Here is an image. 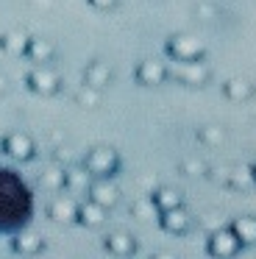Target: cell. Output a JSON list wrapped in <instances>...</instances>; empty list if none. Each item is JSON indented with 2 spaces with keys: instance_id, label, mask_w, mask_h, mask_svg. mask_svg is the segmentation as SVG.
Instances as JSON below:
<instances>
[{
  "instance_id": "28",
  "label": "cell",
  "mask_w": 256,
  "mask_h": 259,
  "mask_svg": "<svg viewBox=\"0 0 256 259\" xmlns=\"http://www.w3.org/2000/svg\"><path fill=\"white\" fill-rule=\"evenodd\" d=\"M198 14H200L203 20H211V17H215V6H211V3H200V6H198Z\"/></svg>"
},
{
  "instance_id": "3",
  "label": "cell",
  "mask_w": 256,
  "mask_h": 259,
  "mask_svg": "<svg viewBox=\"0 0 256 259\" xmlns=\"http://www.w3.org/2000/svg\"><path fill=\"white\" fill-rule=\"evenodd\" d=\"M203 42L198 36H189V34H181V36H173L170 39V53L178 59V62H192V59H200L203 56Z\"/></svg>"
},
{
  "instance_id": "19",
  "label": "cell",
  "mask_w": 256,
  "mask_h": 259,
  "mask_svg": "<svg viewBox=\"0 0 256 259\" xmlns=\"http://www.w3.org/2000/svg\"><path fill=\"white\" fill-rule=\"evenodd\" d=\"M231 231L239 242H256V220L253 218H237L231 223Z\"/></svg>"
},
{
  "instance_id": "26",
  "label": "cell",
  "mask_w": 256,
  "mask_h": 259,
  "mask_svg": "<svg viewBox=\"0 0 256 259\" xmlns=\"http://www.w3.org/2000/svg\"><path fill=\"white\" fill-rule=\"evenodd\" d=\"M203 162H198V159H187V162H184V173H189V176H200L203 173Z\"/></svg>"
},
{
  "instance_id": "9",
  "label": "cell",
  "mask_w": 256,
  "mask_h": 259,
  "mask_svg": "<svg viewBox=\"0 0 256 259\" xmlns=\"http://www.w3.org/2000/svg\"><path fill=\"white\" fill-rule=\"evenodd\" d=\"M164 78H167V67L161 62H153V59L139 62V67H137V81H139V84L156 87V84H161Z\"/></svg>"
},
{
  "instance_id": "29",
  "label": "cell",
  "mask_w": 256,
  "mask_h": 259,
  "mask_svg": "<svg viewBox=\"0 0 256 259\" xmlns=\"http://www.w3.org/2000/svg\"><path fill=\"white\" fill-rule=\"evenodd\" d=\"M95 9H100V12H106V9H114L117 6V0H89Z\"/></svg>"
},
{
  "instance_id": "4",
  "label": "cell",
  "mask_w": 256,
  "mask_h": 259,
  "mask_svg": "<svg viewBox=\"0 0 256 259\" xmlns=\"http://www.w3.org/2000/svg\"><path fill=\"white\" fill-rule=\"evenodd\" d=\"M239 245L242 242L234 237V231L231 229H215L211 231V237H209V251H211V256H234V253L239 251Z\"/></svg>"
},
{
  "instance_id": "15",
  "label": "cell",
  "mask_w": 256,
  "mask_h": 259,
  "mask_svg": "<svg viewBox=\"0 0 256 259\" xmlns=\"http://www.w3.org/2000/svg\"><path fill=\"white\" fill-rule=\"evenodd\" d=\"M106 248L114 256H128V253H134V237L125 231H114V234L106 237Z\"/></svg>"
},
{
  "instance_id": "27",
  "label": "cell",
  "mask_w": 256,
  "mask_h": 259,
  "mask_svg": "<svg viewBox=\"0 0 256 259\" xmlns=\"http://www.w3.org/2000/svg\"><path fill=\"white\" fill-rule=\"evenodd\" d=\"M56 162L67 167V164L72 162V148H59V151H56Z\"/></svg>"
},
{
  "instance_id": "1",
  "label": "cell",
  "mask_w": 256,
  "mask_h": 259,
  "mask_svg": "<svg viewBox=\"0 0 256 259\" xmlns=\"http://www.w3.org/2000/svg\"><path fill=\"white\" fill-rule=\"evenodd\" d=\"M117 164H120V159H117V153L111 151V148H95V151H89L87 159H83V167L89 170L92 179H109L117 170Z\"/></svg>"
},
{
  "instance_id": "18",
  "label": "cell",
  "mask_w": 256,
  "mask_h": 259,
  "mask_svg": "<svg viewBox=\"0 0 256 259\" xmlns=\"http://www.w3.org/2000/svg\"><path fill=\"white\" fill-rule=\"evenodd\" d=\"M161 226H164L167 231H184L189 226V214L184 212L181 206H176V209H167V212H161Z\"/></svg>"
},
{
  "instance_id": "2",
  "label": "cell",
  "mask_w": 256,
  "mask_h": 259,
  "mask_svg": "<svg viewBox=\"0 0 256 259\" xmlns=\"http://www.w3.org/2000/svg\"><path fill=\"white\" fill-rule=\"evenodd\" d=\"M28 87H31L36 95H53V92H59L61 78H59V73H53V70L48 67V64H39L36 70L28 73Z\"/></svg>"
},
{
  "instance_id": "8",
  "label": "cell",
  "mask_w": 256,
  "mask_h": 259,
  "mask_svg": "<svg viewBox=\"0 0 256 259\" xmlns=\"http://www.w3.org/2000/svg\"><path fill=\"white\" fill-rule=\"evenodd\" d=\"M92 184V176L83 164H67L64 167V190L70 192H87Z\"/></svg>"
},
{
  "instance_id": "7",
  "label": "cell",
  "mask_w": 256,
  "mask_h": 259,
  "mask_svg": "<svg viewBox=\"0 0 256 259\" xmlns=\"http://www.w3.org/2000/svg\"><path fill=\"white\" fill-rule=\"evenodd\" d=\"M87 192H89V201L100 203V206H106V209H111L117 201H120V190H117V187L111 184L109 179H98V181H92Z\"/></svg>"
},
{
  "instance_id": "30",
  "label": "cell",
  "mask_w": 256,
  "mask_h": 259,
  "mask_svg": "<svg viewBox=\"0 0 256 259\" xmlns=\"http://www.w3.org/2000/svg\"><path fill=\"white\" fill-rule=\"evenodd\" d=\"M203 226H206L209 231L220 229V218H217V214H206V218H203Z\"/></svg>"
},
{
  "instance_id": "6",
  "label": "cell",
  "mask_w": 256,
  "mask_h": 259,
  "mask_svg": "<svg viewBox=\"0 0 256 259\" xmlns=\"http://www.w3.org/2000/svg\"><path fill=\"white\" fill-rule=\"evenodd\" d=\"M173 75H176L178 81H184V84H206L209 81V67H206L203 62H198V59H192V62H181L173 67Z\"/></svg>"
},
{
  "instance_id": "32",
  "label": "cell",
  "mask_w": 256,
  "mask_h": 259,
  "mask_svg": "<svg viewBox=\"0 0 256 259\" xmlns=\"http://www.w3.org/2000/svg\"><path fill=\"white\" fill-rule=\"evenodd\" d=\"M250 170H253V179H256V167H250Z\"/></svg>"
},
{
  "instance_id": "12",
  "label": "cell",
  "mask_w": 256,
  "mask_h": 259,
  "mask_svg": "<svg viewBox=\"0 0 256 259\" xmlns=\"http://www.w3.org/2000/svg\"><path fill=\"white\" fill-rule=\"evenodd\" d=\"M75 220H81L83 226H89V229H98V226H103V220H106V206H100V203H95V201H87V203L78 206V218Z\"/></svg>"
},
{
  "instance_id": "25",
  "label": "cell",
  "mask_w": 256,
  "mask_h": 259,
  "mask_svg": "<svg viewBox=\"0 0 256 259\" xmlns=\"http://www.w3.org/2000/svg\"><path fill=\"white\" fill-rule=\"evenodd\" d=\"M223 140H226V134H223V128H217V125L200 128V142H206V145H220Z\"/></svg>"
},
{
  "instance_id": "20",
  "label": "cell",
  "mask_w": 256,
  "mask_h": 259,
  "mask_svg": "<svg viewBox=\"0 0 256 259\" xmlns=\"http://www.w3.org/2000/svg\"><path fill=\"white\" fill-rule=\"evenodd\" d=\"M226 95L231 98V101H248L250 95H253V87H250V81L245 78H234L226 84Z\"/></svg>"
},
{
  "instance_id": "11",
  "label": "cell",
  "mask_w": 256,
  "mask_h": 259,
  "mask_svg": "<svg viewBox=\"0 0 256 259\" xmlns=\"http://www.w3.org/2000/svg\"><path fill=\"white\" fill-rule=\"evenodd\" d=\"M50 218L56 220V223H72V220L78 218V203L72 201L70 195H59L53 203H50Z\"/></svg>"
},
{
  "instance_id": "10",
  "label": "cell",
  "mask_w": 256,
  "mask_h": 259,
  "mask_svg": "<svg viewBox=\"0 0 256 259\" xmlns=\"http://www.w3.org/2000/svg\"><path fill=\"white\" fill-rule=\"evenodd\" d=\"M111 67L106 62H92L87 64V70H83V84L95 87V90H106V87L111 84Z\"/></svg>"
},
{
  "instance_id": "17",
  "label": "cell",
  "mask_w": 256,
  "mask_h": 259,
  "mask_svg": "<svg viewBox=\"0 0 256 259\" xmlns=\"http://www.w3.org/2000/svg\"><path fill=\"white\" fill-rule=\"evenodd\" d=\"M42 237L36 234V231H20V234H17V240H14V248H17V253H28V256H31V253H39L42 251Z\"/></svg>"
},
{
  "instance_id": "14",
  "label": "cell",
  "mask_w": 256,
  "mask_h": 259,
  "mask_svg": "<svg viewBox=\"0 0 256 259\" xmlns=\"http://www.w3.org/2000/svg\"><path fill=\"white\" fill-rule=\"evenodd\" d=\"M28 39H31V36H28L25 31H9V34L0 36V48H3L9 56H25Z\"/></svg>"
},
{
  "instance_id": "31",
  "label": "cell",
  "mask_w": 256,
  "mask_h": 259,
  "mask_svg": "<svg viewBox=\"0 0 256 259\" xmlns=\"http://www.w3.org/2000/svg\"><path fill=\"white\" fill-rule=\"evenodd\" d=\"M6 87H9V81H6V75L0 73V95H3V92H6Z\"/></svg>"
},
{
  "instance_id": "13",
  "label": "cell",
  "mask_w": 256,
  "mask_h": 259,
  "mask_svg": "<svg viewBox=\"0 0 256 259\" xmlns=\"http://www.w3.org/2000/svg\"><path fill=\"white\" fill-rule=\"evenodd\" d=\"M25 56L36 64H48L50 59L56 56V48H53V42H48V39H28Z\"/></svg>"
},
{
  "instance_id": "16",
  "label": "cell",
  "mask_w": 256,
  "mask_h": 259,
  "mask_svg": "<svg viewBox=\"0 0 256 259\" xmlns=\"http://www.w3.org/2000/svg\"><path fill=\"white\" fill-rule=\"evenodd\" d=\"M39 184H42V190H48V192L64 190V164L56 162L53 167H48L42 176H39Z\"/></svg>"
},
{
  "instance_id": "22",
  "label": "cell",
  "mask_w": 256,
  "mask_h": 259,
  "mask_svg": "<svg viewBox=\"0 0 256 259\" xmlns=\"http://www.w3.org/2000/svg\"><path fill=\"white\" fill-rule=\"evenodd\" d=\"M226 181L239 190V187H250L256 179H253V170L250 167H234V170H226Z\"/></svg>"
},
{
  "instance_id": "21",
  "label": "cell",
  "mask_w": 256,
  "mask_h": 259,
  "mask_svg": "<svg viewBox=\"0 0 256 259\" xmlns=\"http://www.w3.org/2000/svg\"><path fill=\"white\" fill-rule=\"evenodd\" d=\"M153 203H156V209L159 212H167V209H176V206H181V195H178L176 190H159L153 195Z\"/></svg>"
},
{
  "instance_id": "24",
  "label": "cell",
  "mask_w": 256,
  "mask_h": 259,
  "mask_svg": "<svg viewBox=\"0 0 256 259\" xmlns=\"http://www.w3.org/2000/svg\"><path fill=\"white\" fill-rule=\"evenodd\" d=\"M131 212L137 214V218H142V220H150V218H156V212H159V209H156L153 198H150V201H137L131 206Z\"/></svg>"
},
{
  "instance_id": "5",
  "label": "cell",
  "mask_w": 256,
  "mask_h": 259,
  "mask_svg": "<svg viewBox=\"0 0 256 259\" xmlns=\"http://www.w3.org/2000/svg\"><path fill=\"white\" fill-rule=\"evenodd\" d=\"M3 151L11 159H17V162H25V159L33 156V140L28 134H22V131H14V134H9L3 140Z\"/></svg>"
},
{
  "instance_id": "23",
  "label": "cell",
  "mask_w": 256,
  "mask_h": 259,
  "mask_svg": "<svg viewBox=\"0 0 256 259\" xmlns=\"http://www.w3.org/2000/svg\"><path fill=\"white\" fill-rule=\"evenodd\" d=\"M75 103H78V106H83V109H95V106H100V90H95V87L83 84L81 90L75 92Z\"/></svg>"
}]
</instances>
